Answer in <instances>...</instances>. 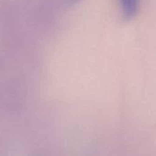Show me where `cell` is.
<instances>
[{
  "mask_svg": "<svg viewBox=\"0 0 156 156\" xmlns=\"http://www.w3.org/2000/svg\"><path fill=\"white\" fill-rule=\"evenodd\" d=\"M123 16L132 19L136 16L140 8V0H120Z\"/></svg>",
  "mask_w": 156,
  "mask_h": 156,
  "instance_id": "cell-1",
  "label": "cell"
},
{
  "mask_svg": "<svg viewBox=\"0 0 156 156\" xmlns=\"http://www.w3.org/2000/svg\"><path fill=\"white\" fill-rule=\"evenodd\" d=\"M57 5H58L61 7H71L77 4H79L81 0H54Z\"/></svg>",
  "mask_w": 156,
  "mask_h": 156,
  "instance_id": "cell-2",
  "label": "cell"
}]
</instances>
